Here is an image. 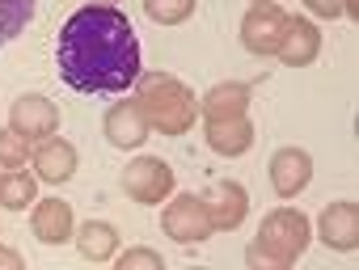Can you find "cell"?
<instances>
[{
    "mask_svg": "<svg viewBox=\"0 0 359 270\" xmlns=\"http://www.w3.org/2000/svg\"><path fill=\"white\" fill-rule=\"evenodd\" d=\"M60 80L76 93H123L140 80V38L114 5L76 9L55 38Z\"/></svg>",
    "mask_w": 359,
    "mask_h": 270,
    "instance_id": "1",
    "label": "cell"
},
{
    "mask_svg": "<svg viewBox=\"0 0 359 270\" xmlns=\"http://www.w3.org/2000/svg\"><path fill=\"white\" fill-rule=\"evenodd\" d=\"M135 106L148 118V127L161 131V135H187L195 127V118H199L195 93L177 76H169V72H140V80H135Z\"/></svg>",
    "mask_w": 359,
    "mask_h": 270,
    "instance_id": "2",
    "label": "cell"
},
{
    "mask_svg": "<svg viewBox=\"0 0 359 270\" xmlns=\"http://www.w3.org/2000/svg\"><path fill=\"white\" fill-rule=\"evenodd\" d=\"M309 241H313V224L296 207H279L262 220L254 245L245 249V262L258 270H283L309 249Z\"/></svg>",
    "mask_w": 359,
    "mask_h": 270,
    "instance_id": "3",
    "label": "cell"
},
{
    "mask_svg": "<svg viewBox=\"0 0 359 270\" xmlns=\"http://www.w3.org/2000/svg\"><path fill=\"white\" fill-rule=\"evenodd\" d=\"M161 228L165 236H173L177 245H199L212 236V220L203 211V199L199 194H177L165 211H161Z\"/></svg>",
    "mask_w": 359,
    "mask_h": 270,
    "instance_id": "4",
    "label": "cell"
},
{
    "mask_svg": "<svg viewBox=\"0 0 359 270\" xmlns=\"http://www.w3.org/2000/svg\"><path fill=\"white\" fill-rule=\"evenodd\" d=\"M283 30H287V13L275 5V0H258L241 22V43L254 55H275L279 43H283Z\"/></svg>",
    "mask_w": 359,
    "mask_h": 270,
    "instance_id": "5",
    "label": "cell"
},
{
    "mask_svg": "<svg viewBox=\"0 0 359 270\" xmlns=\"http://www.w3.org/2000/svg\"><path fill=\"white\" fill-rule=\"evenodd\" d=\"M123 190L135 203H165L169 190H173V169L161 157H135L123 169Z\"/></svg>",
    "mask_w": 359,
    "mask_h": 270,
    "instance_id": "6",
    "label": "cell"
},
{
    "mask_svg": "<svg viewBox=\"0 0 359 270\" xmlns=\"http://www.w3.org/2000/svg\"><path fill=\"white\" fill-rule=\"evenodd\" d=\"M9 127L18 135H26V140H47V135L60 131V110L43 93H22L9 110Z\"/></svg>",
    "mask_w": 359,
    "mask_h": 270,
    "instance_id": "7",
    "label": "cell"
},
{
    "mask_svg": "<svg viewBox=\"0 0 359 270\" xmlns=\"http://www.w3.org/2000/svg\"><path fill=\"white\" fill-rule=\"evenodd\" d=\"M317 236L334 253H355V245H359V207L351 199L330 203L321 211V220H317Z\"/></svg>",
    "mask_w": 359,
    "mask_h": 270,
    "instance_id": "8",
    "label": "cell"
},
{
    "mask_svg": "<svg viewBox=\"0 0 359 270\" xmlns=\"http://www.w3.org/2000/svg\"><path fill=\"white\" fill-rule=\"evenodd\" d=\"M266 173H271V190H275L279 199H296V194H304V186L313 182V157H309L304 148H279V152L271 157Z\"/></svg>",
    "mask_w": 359,
    "mask_h": 270,
    "instance_id": "9",
    "label": "cell"
},
{
    "mask_svg": "<svg viewBox=\"0 0 359 270\" xmlns=\"http://www.w3.org/2000/svg\"><path fill=\"white\" fill-rule=\"evenodd\" d=\"M203 211H208L212 228L233 232V228H241V220L250 215V190H245L241 182H216V186L203 194Z\"/></svg>",
    "mask_w": 359,
    "mask_h": 270,
    "instance_id": "10",
    "label": "cell"
},
{
    "mask_svg": "<svg viewBox=\"0 0 359 270\" xmlns=\"http://www.w3.org/2000/svg\"><path fill=\"white\" fill-rule=\"evenodd\" d=\"M148 118L140 114V106L135 101H114L110 106V114H106V140L114 144V148H123V152H135L144 140H148Z\"/></svg>",
    "mask_w": 359,
    "mask_h": 270,
    "instance_id": "11",
    "label": "cell"
},
{
    "mask_svg": "<svg viewBox=\"0 0 359 270\" xmlns=\"http://www.w3.org/2000/svg\"><path fill=\"white\" fill-rule=\"evenodd\" d=\"M30 228H34V236L43 245H64L76 232V220H72V207L64 199H34Z\"/></svg>",
    "mask_w": 359,
    "mask_h": 270,
    "instance_id": "12",
    "label": "cell"
},
{
    "mask_svg": "<svg viewBox=\"0 0 359 270\" xmlns=\"http://www.w3.org/2000/svg\"><path fill=\"white\" fill-rule=\"evenodd\" d=\"M208 148L220 152V157H241L254 148V122L245 114L237 118H208Z\"/></svg>",
    "mask_w": 359,
    "mask_h": 270,
    "instance_id": "13",
    "label": "cell"
},
{
    "mask_svg": "<svg viewBox=\"0 0 359 270\" xmlns=\"http://www.w3.org/2000/svg\"><path fill=\"white\" fill-rule=\"evenodd\" d=\"M317 51H321V30H317L313 22H304V17H287L283 43H279L275 55H279L287 68H304V64L317 59Z\"/></svg>",
    "mask_w": 359,
    "mask_h": 270,
    "instance_id": "14",
    "label": "cell"
},
{
    "mask_svg": "<svg viewBox=\"0 0 359 270\" xmlns=\"http://www.w3.org/2000/svg\"><path fill=\"white\" fill-rule=\"evenodd\" d=\"M76 161H81L76 148H72L68 140H55V135L39 140V148H34V169H39V178L51 182V186L68 182V178L76 173Z\"/></svg>",
    "mask_w": 359,
    "mask_h": 270,
    "instance_id": "15",
    "label": "cell"
},
{
    "mask_svg": "<svg viewBox=\"0 0 359 270\" xmlns=\"http://www.w3.org/2000/svg\"><path fill=\"white\" fill-rule=\"evenodd\" d=\"M245 106H250V85L224 80V85L208 89V97H203V118H237V114H245Z\"/></svg>",
    "mask_w": 359,
    "mask_h": 270,
    "instance_id": "16",
    "label": "cell"
},
{
    "mask_svg": "<svg viewBox=\"0 0 359 270\" xmlns=\"http://www.w3.org/2000/svg\"><path fill=\"white\" fill-rule=\"evenodd\" d=\"M76 249H81V257H89V262H106V257L118 253V232H114L110 224H102V220H89V224H81V232H76Z\"/></svg>",
    "mask_w": 359,
    "mask_h": 270,
    "instance_id": "17",
    "label": "cell"
},
{
    "mask_svg": "<svg viewBox=\"0 0 359 270\" xmlns=\"http://www.w3.org/2000/svg\"><path fill=\"white\" fill-rule=\"evenodd\" d=\"M34 5L39 0H0V47L26 34V26L34 22Z\"/></svg>",
    "mask_w": 359,
    "mask_h": 270,
    "instance_id": "18",
    "label": "cell"
},
{
    "mask_svg": "<svg viewBox=\"0 0 359 270\" xmlns=\"http://www.w3.org/2000/svg\"><path fill=\"white\" fill-rule=\"evenodd\" d=\"M34 203V178L22 173V169H9L0 173V207L5 211H26Z\"/></svg>",
    "mask_w": 359,
    "mask_h": 270,
    "instance_id": "19",
    "label": "cell"
},
{
    "mask_svg": "<svg viewBox=\"0 0 359 270\" xmlns=\"http://www.w3.org/2000/svg\"><path fill=\"white\" fill-rule=\"evenodd\" d=\"M144 13L156 26H182L195 13V0H144Z\"/></svg>",
    "mask_w": 359,
    "mask_h": 270,
    "instance_id": "20",
    "label": "cell"
},
{
    "mask_svg": "<svg viewBox=\"0 0 359 270\" xmlns=\"http://www.w3.org/2000/svg\"><path fill=\"white\" fill-rule=\"evenodd\" d=\"M30 161V140L26 135H18L13 127L0 131V169H22Z\"/></svg>",
    "mask_w": 359,
    "mask_h": 270,
    "instance_id": "21",
    "label": "cell"
},
{
    "mask_svg": "<svg viewBox=\"0 0 359 270\" xmlns=\"http://www.w3.org/2000/svg\"><path fill=\"white\" fill-rule=\"evenodd\" d=\"M165 262H161V253H152V249H131V253H123L118 257V270H161Z\"/></svg>",
    "mask_w": 359,
    "mask_h": 270,
    "instance_id": "22",
    "label": "cell"
},
{
    "mask_svg": "<svg viewBox=\"0 0 359 270\" xmlns=\"http://www.w3.org/2000/svg\"><path fill=\"white\" fill-rule=\"evenodd\" d=\"M304 9H309L313 17H325V22H334V17L342 13V0H304Z\"/></svg>",
    "mask_w": 359,
    "mask_h": 270,
    "instance_id": "23",
    "label": "cell"
},
{
    "mask_svg": "<svg viewBox=\"0 0 359 270\" xmlns=\"http://www.w3.org/2000/svg\"><path fill=\"white\" fill-rule=\"evenodd\" d=\"M0 270H22V253H13V249H0Z\"/></svg>",
    "mask_w": 359,
    "mask_h": 270,
    "instance_id": "24",
    "label": "cell"
},
{
    "mask_svg": "<svg viewBox=\"0 0 359 270\" xmlns=\"http://www.w3.org/2000/svg\"><path fill=\"white\" fill-rule=\"evenodd\" d=\"M342 13H346V17H355V13H359V0H342Z\"/></svg>",
    "mask_w": 359,
    "mask_h": 270,
    "instance_id": "25",
    "label": "cell"
},
{
    "mask_svg": "<svg viewBox=\"0 0 359 270\" xmlns=\"http://www.w3.org/2000/svg\"><path fill=\"white\" fill-rule=\"evenodd\" d=\"M89 5H114V0H89Z\"/></svg>",
    "mask_w": 359,
    "mask_h": 270,
    "instance_id": "26",
    "label": "cell"
},
{
    "mask_svg": "<svg viewBox=\"0 0 359 270\" xmlns=\"http://www.w3.org/2000/svg\"><path fill=\"white\" fill-rule=\"evenodd\" d=\"M254 5H258V0H254Z\"/></svg>",
    "mask_w": 359,
    "mask_h": 270,
    "instance_id": "27",
    "label": "cell"
}]
</instances>
